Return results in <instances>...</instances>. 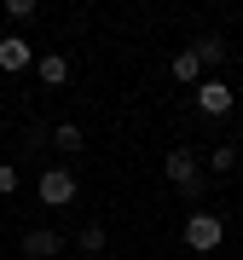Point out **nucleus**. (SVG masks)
Here are the masks:
<instances>
[{"mask_svg": "<svg viewBox=\"0 0 243 260\" xmlns=\"http://www.w3.org/2000/svg\"><path fill=\"white\" fill-rule=\"evenodd\" d=\"M220 237H226V225L215 220V214H191L186 220V243L197 254H208V249H220Z\"/></svg>", "mask_w": 243, "mask_h": 260, "instance_id": "obj_1", "label": "nucleus"}, {"mask_svg": "<svg viewBox=\"0 0 243 260\" xmlns=\"http://www.w3.org/2000/svg\"><path fill=\"white\" fill-rule=\"evenodd\" d=\"M162 174H168V179H174V191H186V197L203 191V185H197V156H191V150H168Z\"/></svg>", "mask_w": 243, "mask_h": 260, "instance_id": "obj_2", "label": "nucleus"}, {"mask_svg": "<svg viewBox=\"0 0 243 260\" xmlns=\"http://www.w3.org/2000/svg\"><path fill=\"white\" fill-rule=\"evenodd\" d=\"M197 110H203V116H226V110H232V87H226L220 75H215V81H197Z\"/></svg>", "mask_w": 243, "mask_h": 260, "instance_id": "obj_3", "label": "nucleus"}, {"mask_svg": "<svg viewBox=\"0 0 243 260\" xmlns=\"http://www.w3.org/2000/svg\"><path fill=\"white\" fill-rule=\"evenodd\" d=\"M70 197H75V179H70V168H47V174H41V203L64 208Z\"/></svg>", "mask_w": 243, "mask_h": 260, "instance_id": "obj_4", "label": "nucleus"}, {"mask_svg": "<svg viewBox=\"0 0 243 260\" xmlns=\"http://www.w3.org/2000/svg\"><path fill=\"white\" fill-rule=\"evenodd\" d=\"M58 249H64V237H58V232H47V225H35V232L23 237V254H29V260H52Z\"/></svg>", "mask_w": 243, "mask_h": 260, "instance_id": "obj_5", "label": "nucleus"}, {"mask_svg": "<svg viewBox=\"0 0 243 260\" xmlns=\"http://www.w3.org/2000/svg\"><path fill=\"white\" fill-rule=\"evenodd\" d=\"M23 64H29V41L6 35V41H0V70H23Z\"/></svg>", "mask_w": 243, "mask_h": 260, "instance_id": "obj_6", "label": "nucleus"}, {"mask_svg": "<svg viewBox=\"0 0 243 260\" xmlns=\"http://www.w3.org/2000/svg\"><path fill=\"white\" fill-rule=\"evenodd\" d=\"M35 70H41V81H47V87H64V81H70V64H64L58 52H47V58H41Z\"/></svg>", "mask_w": 243, "mask_h": 260, "instance_id": "obj_7", "label": "nucleus"}, {"mask_svg": "<svg viewBox=\"0 0 243 260\" xmlns=\"http://www.w3.org/2000/svg\"><path fill=\"white\" fill-rule=\"evenodd\" d=\"M174 81H203V64H197V52H179V58H174Z\"/></svg>", "mask_w": 243, "mask_h": 260, "instance_id": "obj_8", "label": "nucleus"}, {"mask_svg": "<svg viewBox=\"0 0 243 260\" xmlns=\"http://www.w3.org/2000/svg\"><path fill=\"white\" fill-rule=\"evenodd\" d=\"M52 145L64 150V156H75V150H81V127H75V121H64V127L52 133Z\"/></svg>", "mask_w": 243, "mask_h": 260, "instance_id": "obj_9", "label": "nucleus"}, {"mask_svg": "<svg viewBox=\"0 0 243 260\" xmlns=\"http://www.w3.org/2000/svg\"><path fill=\"white\" fill-rule=\"evenodd\" d=\"M191 52H197V64H220V58H226V47H220L215 35H208V41H197Z\"/></svg>", "mask_w": 243, "mask_h": 260, "instance_id": "obj_10", "label": "nucleus"}, {"mask_svg": "<svg viewBox=\"0 0 243 260\" xmlns=\"http://www.w3.org/2000/svg\"><path fill=\"white\" fill-rule=\"evenodd\" d=\"M75 243H81V254H99V249H104V225H81Z\"/></svg>", "mask_w": 243, "mask_h": 260, "instance_id": "obj_11", "label": "nucleus"}, {"mask_svg": "<svg viewBox=\"0 0 243 260\" xmlns=\"http://www.w3.org/2000/svg\"><path fill=\"white\" fill-rule=\"evenodd\" d=\"M12 191H18V168L0 162V197H12Z\"/></svg>", "mask_w": 243, "mask_h": 260, "instance_id": "obj_12", "label": "nucleus"}, {"mask_svg": "<svg viewBox=\"0 0 243 260\" xmlns=\"http://www.w3.org/2000/svg\"><path fill=\"white\" fill-rule=\"evenodd\" d=\"M232 162H237V150L220 145V150H215V174H232Z\"/></svg>", "mask_w": 243, "mask_h": 260, "instance_id": "obj_13", "label": "nucleus"}, {"mask_svg": "<svg viewBox=\"0 0 243 260\" xmlns=\"http://www.w3.org/2000/svg\"><path fill=\"white\" fill-rule=\"evenodd\" d=\"M6 12H12V18L23 23V18H35V0H6Z\"/></svg>", "mask_w": 243, "mask_h": 260, "instance_id": "obj_14", "label": "nucleus"}]
</instances>
